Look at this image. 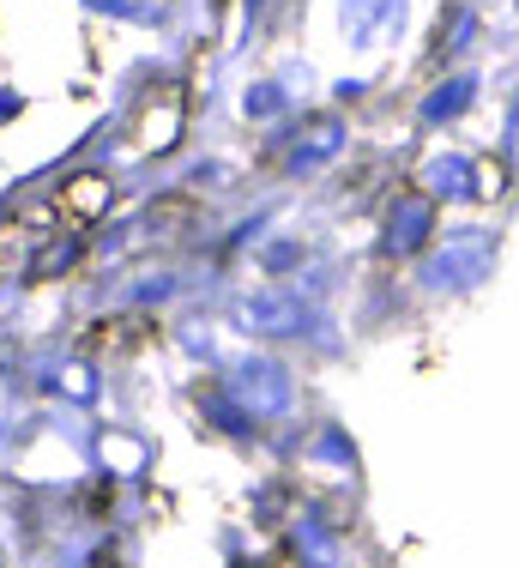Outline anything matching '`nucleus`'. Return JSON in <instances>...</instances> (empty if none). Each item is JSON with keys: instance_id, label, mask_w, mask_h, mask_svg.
<instances>
[{"instance_id": "obj_4", "label": "nucleus", "mask_w": 519, "mask_h": 568, "mask_svg": "<svg viewBox=\"0 0 519 568\" xmlns=\"http://www.w3.org/2000/svg\"><path fill=\"white\" fill-rule=\"evenodd\" d=\"M417 182H423V200H477L484 194V170L466 152H435L417 170Z\"/></svg>"}, {"instance_id": "obj_1", "label": "nucleus", "mask_w": 519, "mask_h": 568, "mask_svg": "<svg viewBox=\"0 0 519 568\" xmlns=\"http://www.w3.org/2000/svg\"><path fill=\"white\" fill-rule=\"evenodd\" d=\"M496 266V230H447V242L423 261V291H471Z\"/></svg>"}, {"instance_id": "obj_7", "label": "nucleus", "mask_w": 519, "mask_h": 568, "mask_svg": "<svg viewBox=\"0 0 519 568\" xmlns=\"http://www.w3.org/2000/svg\"><path fill=\"white\" fill-rule=\"evenodd\" d=\"M291 550H296V562H303V568H345V545H338V532L320 520V514H296Z\"/></svg>"}, {"instance_id": "obj_9", "label": "nucleus", "mask_w": 519, "mask_h": 568, "mask_svg": "<svg viewBox=\"0 0 519 568\" xmlns=\"http://www.w3.org/2000/svg\"><path fill=\"white\" fill-rule=\"evenodd\" d=\"M338 145H345V128H338V121H320V128H314L308 140H296V145H291V175L320 170L326 158H338Z\"/></svg>"}, {"instance_id": "obj_6", "label": "nucleus", "mask_w": 519, "mask_h": 568, "mask_svg": "<svg viewBox=\"0 0 519 568\" xmlns=\"http://www.w3.org/2000/svg\"><path fill=\"white\" fill-rule=\"evenodd\" d=\"M338 19H345V37L357 49H375L405 19V0H338Z\"/></svg>"}, {"instance_id": "obj_13", "label": "nucleus", "mask_w": 519, "mask_h": 568, "mask_svg": "<svg viewBox=\"0 0 519 568\" xmlns=\"http://www.w3.org/2000/svg\"><path fill=\"white\" fill-rule=\"evenodd\" d=\"M308 459H326V466H338V471H357V454H350L345 429H320L314 448H308Z\"/></svg>"}, {"instance_id": "obj_14", "label": "nucleus", "mask_w": 519, "mask_h": 568, "mask_svg": "<svg viewBox=\"0 0 519 568\" xmlns=\"http://www.w3.org/2000/svg\"><path fill=\"white\" fill-rule=\"evenodd\" d=\"M303 261V248H296V242H278V248H266V266L272 273H284V266H296Z\"/></svg>"}, {"instance_id": "obj_5", "label": "nucleus", "mask_w": 519, "mask_h": 568, "mask_svg": "<svg viewBox=\"0 0 519 568\" xmlns=\"http://www.w3.org/2000/svg\"><path fill=\"white\" fill-rule=\"evenodd\" d=\"M435 236V200H423V194H405V200H393V212H387V236H380V248L387 254H417L423 242Z\"/></svg>"}, {"instance_id": "obj_10", "label": "nucleus", "mask_w": 519, "mask_h": 568, "mask_svg": "<svg viewBox=\"0 0 519 568\" xmlns=\"http://www.w3.org/2000/svg\"><path fill=\"white\" fill-rule=\"evenodd\" d=\"M200 412H206L217 429H230V436H248V429H254V417L236 405V394H230V387H217V382L200 387Z\"/></svg>"}, {"instance_id": "obj_2", "label": "nucleus", "mask_w": 519, "mask_h": 568, "mask_svg": "<svg viewBox=\"0 0 519 568\" xmlns=\"http://www.w3.org/2000/svg\"><path fill=\"white\" fill-rule=\"evenodd\" d=\"M230 394H236V405L254 417V424H272V417H291L296 405V382L291 369H284L278 357H266V351H254V357H242L236 369H230Z\"/></svg>"}, {"instance_id": "obj_12", "label": "nucleus", "mask_w": 519, "mask_h": 568, "mask_svg": "<svg viewBox=\"0 0 519 568\" xmlns=\"http://www.w3.org/2000/svg\"><path fill=\"white\" fill-rule=\"evenodd\" d=\"M54 394H67V399H98V369H91V363H61V369H54Z\"/></svg>"}, {"instance_id": "obj_15", "label": "nucleus", "mask_w": 519, "mask_h": 568, "mask_svg": "<svg viewBox=\"0 0 519 568\" xmlns=\"http://www.w3.org/2000/svg\"><path fill=\"white\" fill-rule=\"evenodd\" d=\"M272 110H278V91H248V115H272Z\"/></svg>"}, {"instance_id": "obj_8", "label": "nucleus", "mask_w": 519, "mask_h": 568, "mask_svg": "<svg viewBox=\"0 0 519 568\" xmlns=\"http://www.w3.org/2000/svg\"><path fill=\"white\" fill-rule=\"evenodd\" d=\"M471 98H477V79H471V73L441 79V85L429 91V103H423V121H429V128H441V121L466 115V110H471Z\"/></svg>"}, {"instance_id": "obj_3", "label": "nucleus", "mask_w": 519, "mask_h": 568, "mask_svg": "<svg viewBox=\"0 0 519 568\" xmlns=\"http://www.w3.org/2000/svg\"><path fill=\"white\" fill-rule=\"evenodd\" d=\"M242 333H260V339H291V333L308 327V303L296 291H254L236 303Z\"/></svg>"}, {"instance_id": "obj_11", "label": "nucleus", "mask_w": 519, "mask_h": 568, "mask_svg": "<svg viewBox=\"0 0 519 568\" xmlns=\"http://www.w3.org/2000/svg\"><path fill=\"white\" fill-rule=\"evenodd\" d=\"M98 459H103L109 471H115V466L121 471H145V442L140 436H103L98 442Z\"/></svg>"}]
</instances>
